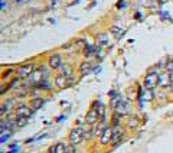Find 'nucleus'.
<instances>
[{
  "mask_svg": "<svg viewBox=\"0 0 173 153\" xmlns=\"http://www.w3.org/2000/svg\"><path fill=\"white\" fill-rule=\"evenodd\" d=\"M84 137H85V130L82 129V127H74V129H72V130L69 131L68 140H69V143H71V144L77 146V144L82 143Z\"/></svg>",
  "mask_w": 173,
  "mask_h": 153,
  "instance_id": "1",
  "label": "nucleus"
},
{
  "mask_svg": "<svg viewBox=\"0 0 173 153\" xmlns=\"http://www.w3.org/2000/svg\"><path fill=\"white\" fill-rule=\"evenodd\" d=\"M157 84H159V74H157V71H155V69H150V71L147 72V75L144 76V88L151 91Z\"/></svg>",
  "mask_w": 173,
  "mask_h": 153,
  "instance_id": "2",
  "label": "nucleus"
},
{
  "mask_svg": "<svg viewBox=\"0 0 173 153\" xmlns=\"http://www.w3.org/2000/svg\"><path fill=\"white\" fill-rule=\"evenodd\" d=\"M100 120V117H98V110L95 108V103H94V105H92V108L87 113V116H85V123L87 124H89V126H92V124H95L97 121Z\"/></svg>",
  "mask_w": 173,
  "mask_h": 153,
  "instance_id": "3",
  "label": "nucleus"
},
{
  "mask_svg": "<svg viewBox=\"0 0 173 153\" xmlns=\"http://www.w3.org/2000/svg\"><path fill=\"white\" fill-rule=\"evenodd\" d=\"M33 69H35V65L33 64H26V65H22V67L18 68V75L20 78H26V76L32 75Z\"/></svg>",
  "mask_w": 173,
  "mask_h": 153,
  "instance_id": "4",
  "label": "nucleus"
},
{
  "mask_svg": "<svg viewBox=\"0 0 173 153\" xmlns=\"http://www.w3.org/2000/svg\"><path fill=\"white\" fill-rule=\"evenodd\" d=\"M32 108L26 104H19L16 107V117H30L32 116Z\"/></svg>",
  "mask_w": 173,
  "mask_h": 153,
  "instance_id": "5",
  "label": "nucleus"
},
{
  "mask_svg": "<svg viewBox=\"0 0 173 153\" xmlns=\"http://www.w3.org/2000/svg\"><path fill=\"white\" fill-rule=\"evenodd\" d=\"M72 84V80L69 76H65V75H58L55 78V85L58 88H68V87Z\"/></svg>",
  "mask_w": 173,
  "mask_h": 153,
  "instance_id": "6",
  "label": "nucleus"
},
{
  "mask_svg": "<svg viewBox=\"0 0 173 153\" xmlns=\"http://www.w3.org/2000/svg\"><path fill=\"white\" fill-rule=\"evenodd\" d=\"M172 84V80H170V72L164 71V72H160L159 74V84L157 85L162 87V88H166V87H170Z\"/></svg>",
  "mask_w": 173,
  "mask_h": 153,
  "instance_id": "7",
  "label": "nucleus"
},
{
  "mask_svg": "<svg viewBox=\"0 0 173 153\" xmlns=\"http://www.w3.org/2000/svg\"><path fill=\"white\" fill-rule=\"evenodd\" d=\"M111 136H112V127H104L103 134L100 136V143L105 146L111 142Z\"/></svg>",
  "mask_w": 173,
  "mask_h": 153,
  "instance_id": "8",
  "label": "nucleus"
},
{
  "mask_svg": "<svg viewBox=\"0 0 173 153\" xmlns=\"http://www.w3.org/2000/svg\"><path fill=\"white\" fill-rule=\"evenodd\" d=\"M48 64L52 69H59L62 67V58L61 55H51L48 59Z\"/></svg>",
  "mask_w": 173,
  "mask_h": 153,
  "instance_id": "9",
  "label": "nucleus"
},
{
  "mask_svg": "<svg viewBox=\"0 0 173 153\" xmlns=\"http://www.w3.org/2000/svg\"><path fill=\"white\" fill-rule=\"evenodd\" d=\"M66 150H68V147H66L65 144L62 143V142H58V143H55L53 146H51V147L48 149V153H65Z\"/></svg>",
  "mask_w": 173,
  "mask_h": 153,
  "instance_id": "10",
  "label": "nucleus"
},
{
  "mask_svg": "<svg viewBox=\"0 0 173 153\" xmlns=\"http://www.w3.org/2000/svg\"><path fill=\"white\" fill-rule=\"evenodd\" d=\"M128 110H130V105H128V103H126V101L120 100V103L116 105V113H117V114L126 116L127 113H128Z\"/></svg>",
  "mask_w": 173,
  "mask_h": 153,
  "instance_id": "11",
  "label": "nucleus"
},
{
  "mask_svg": "<svg viewBox=\"0 0 173 153\" xmlns=\"http://www.w3.org/2000/svg\"><path fill=\"white\" fill-rule=\"evenodd\" d=\"M123 137V131L118 126H114L112 127V136H111V143L112 144H117Z\"/></svg>",
  "mask_w": 173,
  "mask_h": 153,
  "instance_id": "12",
  "label": "nucleus"
},
{
  "mask_svg": "<svg viewBox=\"0 0 173 153\" xmlns=\"http://www.w3.org/2000/svg\"><path fill=\"white\" fill-rule=\"evenodd\" d=\"M28 121H29L28 117H16V119H14V127L20 129V127H23V126L28 124Z\"/></svg>",
  "mask_w": 173,
  "mask_h": 153,
  "instance_id": "13",
  "label": "nucleus"
},
{
  "mask_svg": "<svg viewBox=\"0 0 173 153\" xmlns=\"http://www.w3.org/2000/svg\"><path fill=\"white\" fill-rule=\"evenodd\" d=\"M43 103H45V101H43L42 98H33V100L30 101V107H32V110H39L43 105Z\"/></svg>",
  "mask_w": 173,
  "mask_h": 153,
  "instance_id": "14",
  "label": "nucleus"
},
{
  "mask_svg": "<svg viewBox=\"0 0 173 153\" xmlns=\"http://www.w3.org/2000/svg\"><path fill=\"white\" fill-rule=\"evenodd\" d=\"M110 32H111L116 38H120V36L124 35V29H121L120 26H111V28H110Z\"/></svg>",
  "mask_w": 173,
  "mask_h": 153,
  "instance_id": "15",
  "label": "nucleus"
},
{
  "mask_svg": "<svg viewBox=\"0 0 173 153\" xmlns=\"http://www.w3.org/2000/svg\"><path fill=\"white\" fill-rule=\"evenodd\" d=\"M91 71V64L89 62H82L80 67V72L81 75H85V74H88V72Z\"/></svg>",
  "mask_w": 173,
  "mask_h": 153,
  "instance_id": "16",
  "label": "nucleus"
},
{
  "mask_svg": "<svg viewBox=\"0 0 173 153\" xmlns=\"http://www.w3.org/2000/svg\"><path fill=\"white\" fill-rule=\"evenodd\" d=\"M98 117H100V121L105 120V105H103V104L98 105Z\"/></svg>",
  "mask_w": 173,
  "mask_h": 153,
  "instance_id": "17",
  "label": "nucleus"
},
{
  "mask_svg": "<svg viewBox=\"0 0 173 153\" xmlns=\"http://www.w3.org/2000/svg\"><path fill=\"white\" fill-rule=\"evenodd\" d=\"M97 41H98V45H107V43H108V38H107V35H105V33L98 35Z\"/></svg>",
  "mask_w": 173,
  "mask_h": 153,
  "instance_id": "18",
  "label": "nucleus"
},
{
  "mask_svg": "<svg viewBox=\"0 0 173 153\" xmlns=\"http://www.w3.org/2000/svg\"><path fill=\"white\" fill-rule=\"evenodd\" d=\"M95 51H97V46H85L84 53L85 55H91V53H94Z\"/></svg>",
  "mask_w": 173,
  "mask_h": 153,
  "instance_id": "19",
  "label": "nucleus"
},
{
  "mask_svg": "<svg viewBox=\"0 0 173 153\" xmlns=\"http://www.w3.org/2000/svg\"><path fill=\"white\" fill-rule=\"evenodd\" d=\"M61 75H65V76H69V72H71V68L68 67V65H64V67H61Z\"/></svg>",
  "mask_w": 173,
  "mask_h": 153,
  "instance_id": "20",
  "label": "nucleus"
},
{
  "mask_svg": "<svg viewBox=\"0 0 173 153\" xmlns=\"http://www.w3.org/2000/svg\"><path fill=\"white\" fill-rule=\"evenodd\" d=\"M166 71L167 72H172L173 71V59H169L167 64H166Z\"/></svg>",
  "mask_w": 173,
  "mask_h": 153,
  "instance_id": "21",
  "label": "nucleus"
},
{
  "mask_svg": "<svg viewBox=\"0 0 173 153\" xmlns=\"http://www.w3.org/2000/svg\"><path fill=\"white\" fill-rule=\"evenodd\" d=\"M9 110V104H6V103H3L2 104V108H0V113H2V116H5V113Z\"/></svg>",
  "mask_w": 173,
  "mask_h": 153,
  "instance_id": "22",
  "label": "nucleus"
},
{
  "mask_svg": "<svg viewBox=\"0 0 173 153\" xmlns=\"http://www.w3.org/2000/svg\"><path fill=\"white\" fill-rule=\"evenodd\" d=\"M137 126V119H131L128 121V127H136Z\"/></svg>",
  "mask_w": 173,
  "mask_h": 153,
  "instance_id": "23",
  "label": "nucleus"
},
{
  "mask_svg": "<svg viewBox=\"0 0 173 153\" xmlns=\"http://www.w3.org/2000/svg\"><path fill=\"white\" fill-rule=\"evenodd\" d=\"M9 136H10V134H9V133H7V134H5V133H2V140H0V142H2V143H5L6 140L9 139Z\"/></svg>",
  "mask_w": 173,
  "mask_h": 153,
  "instance_id": "24",
  "label": "nucleus"
},
{
  "mask_svg": "<svg viewBox=\"0 0 173 153\" xmlns=\"http://www.w3.org/2000/svg\"><path fill=\"white\" fill-rule=\"evenodd\" d=\"M68 153H77V149H75L74 144H71L69 147H68Z\"/></svg>",
  "mask_w": 173,
  "mask_h": 153,
  "instance_id": "25",
  "label": "nucleus"
},
{
  "mask_svg": "<svg viewBox=\"0 0 173 153\" xmlns=\"http://www.w3.org/2000/svg\"><path fill=\"white\" fill-rule=\"evenodd\" d=\"M108 96H110V98H111V100H114V98L117 97V92H116V91H110V92H108Z\"/></svg>",
  "mask_w": 173,
  "mask_h": 153,
  "instance_id": "26",
  "label": "nucleus"
},
{
  "mask_svg": "<svg viewBox=\"0 0 173 153\" xmlns=\"http://www.w3.org/2000/svg\"><path fill=\"white\" fill-rule=\"evenodd\" d=\"M5 7H6V3L2 0V10H5Z\"/></svg>",
  "mask_w": 173,
  "mask_h": 153,
  "instance_id": "27",
  "label": "nucleus"
},
{
  "mask_svg": "<svg viewBox=\"0 0 173 153\" xmlns=\"http://www.w3.org/2000/svg\"><path fill=\"white\" fill-rule=\"evenodd\" d=\"M170 91L173 92V81H172V84H170Z\"/></svg>",
  "mask_w": 173,
  "mask_h": 153,
  "instance_id": "28",
  "label": "nucleus"
},
{
  "mask_svg": "<svg viewBox=\"0 0 173 153\" xmlns=\"http://www.w3.org/2000/svg\"><path fill=\"white\" fill-rule=\"evenodd\" d=\"M170 80H172V81H173V71L170 72Z\"/></svg>",
  "mask_w": 173,
  "mask_h": 153,
  "instance_id": "29",
  "label": "nucleus"
},
{
  "mask_svg": "<svg viewBox=\"0 0 173 153\" xmlns=\"http://www.w3.org/2000/svg\"><path fill=\"white\" fill-rule=\"evenodd\" d=\"M140 2L141 3H144V2H149V0H140Z\"/></svg>",
  "mask_w": 173,
  "mask_h": 153,
  "instance_id": "30",
  "label": "nucleus"
},
{
  "mask_svg": "<svg viewBox=\"0 0 173 153\" xmlns=\"http://www.w3.org/2000/svg\"><path fill=\"white\" fill-rule=\"evenodd\" d=\"M14 2H23V0H14Z\"/></svg>",
  "mask_w": 173,
  "mask_h": 153,
  "instance_id": "31",
  "label": "nucleus"
},
{
  "mask_svg": "<svg viewBox=\"0 0 173 153\" xmlns=\"http://www.w3.org/2000/svg\"><path fill=\"white\" fill-rule=\"evenodd\" d=\"M65 153H68V150H66V152H65Z\"/></svg>",
  "mask_w": 173,
  "mask_h": 153,
  "instance_id": "32",
  "label": "nucleus"
}]
</instances>
